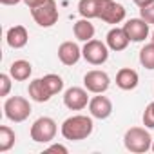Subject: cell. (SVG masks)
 I'll use <instances>...</instances> for the list:
<instances>
[{"mask_svg": "<svg viewBox=\"0 0 154 154\" xmlns=\"http://www.w3.org/2000/svg\"><path fill=\"white\" fill-rule=\"evenodd\" d=\"M123 143L127 150L136 152V154H141L152 149V138L149 131H145L143 127H131L123 136Z\"/></svg>", "mask_w": 154, "mask_h": 154, "instance_id": "obj_2", "label": "cell"}, {"mask_svg": "<svg viewBox=\"0 0 154 154\" xmlns=\"http://www.w3.org/2000/svg\"><path fill=\"white\" fill-rule=\"evenodd\" d=\"M26 2V6L29 8V9H33V8H36V6H40V4H44L45 0H24Z\"/></svg>", "mask_w": 154, "mask_h": 154, "instance_id": "obj_27", "label": "cell"}, {"mask_svg": "<svg viewBox=\"0 0 154 154\" xmlns=\"http://www.w3.org/2000/svg\"><path fill=\"white\" fill-rule=\"evenodd\" d=\"M98 18L107 24H120L125 18V8L114 0H98Z\"/></svg>", "mask_w": 154, "mask_h": 154, "instance_id": "obj_7", "label": "cell"}, {"mask_svg": "<svg viewBox=\"0 0 154 154\" xmlns=\"http://www.w3.org/2000/svg\"><path fill=\"white\" fill-rule=\"evenodd\" d=\"M42 82H44V85L47 87V91L51 93V96L58 94V93L63 89V80L60 78L58 74H45L44 78H42Z\"/></svg>", "mask_w": 154, "mask_h": 154, "instance_id": "obj_21", "label": "cell"}, {"mask_svg": "<svg viewBox=\"0 0 154 154\" xmlns=\"http://www.w3.org/2000/svg\"><path fill=\"white\" fill-rule=\"evenodd\" d=\"M27 93H29V98L35 100V102H38V103H44V102H49V100H51V93H49L47 87L44 85L42 78L33 80V82L29 84Z\"/></svg>", "mask_w": 154, "mask_h": 154, "instance_id": "obj_18", "label": "cell"}, {"mask_svg": "<svg viewBox=\"0 0 154 154\" xmlns=\"http://www.w3.org/2000/svg\"><path fill=\"white\" fill-rule=\"evenodd\" d=\"M80 56H82V49L78 47L76 42H69L67 40V42L60 44V47H58V60L63 65H74L80 60Z\"/></svg>", "mask_w": 154, "mask_h": 154, "instance_id": "obj_12", "label": "cell"}, {"mask_svg": "<svg viewBox=\"0 0 154 154\" xmlns=\"http://www.w3.org/2000/svg\"><path fill=\"white\" fill-rule=\"evenodd\" d=\"M47 152H62V154H67L69 150H67V147H63V145H60V143H54V145L47 147Z\"/></svg>", "mask_w": 154, "mask_h": 154, "instance_id": "obj_26", "label": "cell"}, {"mask_svg": "<svg viewBox=\"0 0 154 154\" xmlns=\"http://www.w3.org/2000/svg\"><path fill=\"white\" fill-rule=\"evenodd\" d=\"M152 152H154V143H152Z\"/></svg>", "mask_w": 154, "mask_h": 154, "instance_id": "obj_31", "label": "cell"}, {"mask_svg": "<svg viewBox=\"0 0 154 154\" xmlns=\"http://www.w3.org/2000/svg\"><path fill=\"white\" fill-rule=\"evenodd\" d=\"M152 42H154V33H152Z\"/></svg>", "mask_w": 154, "mask_h": 154, "instance_id": "obj_30", "label": "cell"}, {"mask_svg": "<svg viewBox=\"0 0 154 154\" xmlns=\"http://www.w3.org/2000/svg\"><path fill=\"white\" fill-rule=\"evenodd\" d=\"M89 111H91V116L93 118H98V120H105L112 114V102L107 98V96H94L91 98L89 102Z\"/></svg>", "mask_w": 154, "mask_h": 154, "instance_id": "obj_11", "label": "cell"}, {"mask_svg": "<svg viewBox=\"0 0 154 154\" xmlns=\"http://www.w3.org/2000/svg\"><path fill=\"white\" fill-rule=\"evenodd\" d=\"M56 131H58L56 122L49 116H42L31 125V140L36 143H49L54 140Z\"/></svg>", "mask_w": 154, "mask_h": 154, "instance_id": "obj_4", "label": "cell"}, {"mask_svg": "<svg viewBox=\"0 0 154 154\" xmlns=\"http://www.w3.org/2000/svg\"><path fill=\"white\" fill-rule=\"evenodd\" d=\"M152 0H134V4L138 6V8H143V6H147V4H150Z\"/></svg>", "mask_w": 154, "mask_h": 154, "instance_id": "obj_28", "label": "cell"}, {"mask_svg": "<svg viewBox=\"0 0 154 154\" xmlns=\"http://www.w3.org/2000/svg\"><path fill=\"white\" fill-rule=\"evenodd\" d=\"M140 63L145 67V69H154V42L147 44L141 47L140 51Z\"/></svg>", "mask_w": 154, "mask_h": 154, "instance_id": "obj_22", "label": "cell"}, {"mask_svg": "<svg viewBox=\"0 0 154 154\" xmlns=\"http://www.w3.org/2000/svg\"><path fill=\"white\" fill-rule=\"evenodd\" d=\"M82 56L91 65H102L109 58V45L103 44L102 40H94L93 38V40L85 42V45L82 49Z\"/></svg>", "mask_w": 154, "mask_h": 154, "instance_id": "obj_6", "label": "cell"}, {"mask_svg": "<svg viewBox=\"0 0 154 154\" xmlns=\"http://www.w3.org/2000/svg\"><path fill=\"white\" fill-rule=\"evenodd\" d=\"M84 85L89 93H94V94H103L109 85H111V78L105 71H100V69H93L89 72H85L84 76Z\"/></svg>", "mask_w": 154, "mask_h": 154, "instance_id": "obj_8", "label": "cell"}, {"mask_svg": "<svg viewBox=\"0 0 154 154\" xmlns=\"http://www.w3.org/2000/svg\"><path fill=\"white\" fill-rule=\"evenodd\" d=\"M105 40H107L109 49H112V51H123V49H127V45L131 42L123 27H112L107 33V38Z\"/></svg>", "mask_w": 154, "mask_h": 154, "instance_id": "obj_15", "label": "cell"}, {"mask_svg": "<svg viewBox=\"0 0 154 154\" xmlns=\"http://www.w3.org/2000/svg\"><path fill=\"white\" fill-rule=\"evenodd\" d=\"M4 6H15V4H18V2H22V0H0Z\"/></svg>", "mask_w": 154, "mask_h": 154, "instance_id": "obj_29", "label": "cell"}, {"mask_svg": "<svg viewBox=\"0 0 154 154\" xmlns=\"http://www.w3.org/2000/svg\"><path fill=\"white\" fill-rule=\"evenodd\" d=\"M6 40H8V45L13 47V49H22L27 45V40H29V35H27V29L24 26H13L8 29V35H6Z\"/></svg>", "mask_w": 154, "mask_h": 154, "instance_id": "obj_13", "label": "cell"}, {"mask_svg": "<svg viewBox=\"0 0 154 154\" xmlns=\"http://www.w3.org/2000/svg\"><path fill=\"white\" fill-rule=\"evenodd\" d=\"M93 127H94L93 118L85 114H74L62 123V136L69 141H80L91 136Z\"/></svg>", "mask_w": 154, "mask_h": 154, "instance_id": "obj_1", "label": "cell"}, {"mask_svg": "<svg viewBox=\"0 0 154 154\" xmlns=\"http://www.w3.org/2000/svg\"><path fill=\"white\" fill-rule=\"evenodd\" d=\"M140 17L147 22V24H154V0L150 4L140 8Z\"/></svg>", "mask_w": 154, "mask_h": 154, "instance_id": "obj_23", "label": "cell"}, {"mask_svg": "<svg viewBox=\"0 0 154 154\" xmlns=\"http://www.w3.org/2000/svg\"><path fill=\"white\" fill-rule=\"evenodd\" d=\"M33 72V65L27 60H15L9 65V74L15 82H26Z\"/></svg>", "mask_w": 154, "mask_h": 154, "instance_id": "obj_16", "label": "cell"}, {"mask_svg": "<svg viewBox=\"0 0 154 154\" xmlns=\"http://www.w3.org/2000/svg\"><path fill=\"white\" fill-rule=\"evenodd\" d=\"M31 103L29 100H26L24 96H11L6 100L4 103V112H6V118L15 122V123H20V122H26L31 114Z\"/></svg>", "mask_w": 154, "mask_h": 154, "instance_id": "obj_3", "label": "cell"}, {"mask_svg": "<svg viewBox=\"0 0 154 154\" xmlns=\"http://www.w3.org/2000/svg\"><path fill=\"white\" fill-rule=\"evenodd\" d=\"M72 33L76 36V40L80 42H89L94 38V26L89 22V18H82L72 26Z\"/></svg>", "mask_w": 154, "mask_h": 154, "instance_id": "obj_17", "label": "cell"}, {"mask_svg": "<svg viewBox=\"0 0 154 154\" xmlns=\"http://www.w3.org/2000/svg\"><path fill=\"white\" fill-rule=\"evenodd\" d=\"M143 125L149 129H154V102H150L143 112Z\"/></svg>", "mask_w": 154, "mask_h": 154, "instance_id": "obj_25", "label": "cell"}, {"mask_svg": "<svg viewBox=\"0 0 154 154\" xmlns=\"http://www.w3.org/2000/svg\"><path fill=\"white\" fill-rule=\"evenodd\" d=\"M123 29L129 36L131 42H143L149 36V24L140 17V18H131L123 24Z\"/></svg>", "mask_w": 154, "mask_h": 154, "instance_id": "obj_10", "label": "cell"}, {"mask_svg": "<svg viewBox=\"0 0 154 154\" xmlns=\"http://www.w3.org/2000/svg\"><path fill=\"white\" fill-rule=\"evenodd\" d=\"M78 13L82 15V18H98V0H80Z\"/></svg>", "mask_w": 154, "mask_h": 154, "instance_id": "obj_20", "label": "cell"}, {"mask_svg": "<svg viewBox=\"0 0 154 154\" xmlns=\"http://www.w3.org/2000/svg\"><path fill=\"white\" fill-rule=\"evenodd\" d=\"M15 140H17V134L11 127L8 125L0 127V152H8L15 145Z\"/></svg>", "mask_w": 154, "mask_h": 154, "instance_id": "obj_19", "label": "cell"}, {"mask_svg": "<svg viewBox=\"0 0 154 154\" xmlns=\"http://www.w3.org/2000/svg\"><path fill=\"white\" fill-rule=\"evenodd\" d=\"M138 82H140V76H138V72H136L134 69H131V67H123V69H120L118 74H116V85H118L120 89H123V91L136 89Z\"/></svg>", "mask_w": 154, "mask_h": 154, "instance_id": "obj_14", "label": "cell"}, {"mask_svg": "<svg viewBox=\"0 0 154 154\" xmlns=\"http://www.w3.org/2000/svg\"><path fill=\"white\" fill-rule=\"evenodd\" d=\"M33 20L40 26V27H51L58 22V8L54 0H45L44 4L36 6L31 9Z\"/></svg>", "mask_w": 154, "mask_h": 154, "instance_id": "obj_5", "label": "cell"}, {"mask_svg": "<svg viewBox=\"0 0 154 154\" xmlns=\"http://www.w3.org/2000/svg\"><path fill=\"white\" fill-rule=\"evenodd\" d=\"M11 74L8 72H2L0 74V96H8L9 91H11Z\"/></svg>", "mask_w": 154, "mask_h": 154, "instance_id": "obj_24", "label": "cell"}, {"mask_svg": "<svg viewBox=\"0 0 154 154\" xmlns=\"http://www.w3.org/2000/svg\"><path fill=\"white\" fill-rule=\"evenodd\" d=\"M89 102L91 100L87 96V91L82 87H69L63 94V103L71 111H82L89 105Z\"/></svg>", "mask_w": 154, "mask_h": 154, "instance_id": "obj_9", "label": "cell"}]
</instances>
